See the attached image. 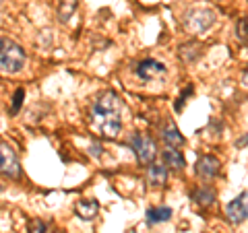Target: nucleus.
<instances>
[{
	"label": "nucleus",
	"instance_id": "obj_21",
	"mask_svg": "<svg viewBox=\"0 0 248 233\" xmlns=\"http://www.w3.org/2000/svg\"><path fill=\"white\" fill-rule=\"evenodd\" d=\"M89 153L93 155V157H99V155H102V146H99L97 143H93V145L89 146Z\"/></svg>",
	"mask_w": 248,
	"mask_h": 233
},
{
	"label": "nucleus",
	"instance_id": "obj_5",
	"mask_svg": "<svg viewBox=\"0 0 248 233\" xmlns=\"http://www.w3.org/2000/svg\"><path fill=\"white\" fill-rule=\"evenodd\" d=\"M0 175L6 177H19L21 175V165L17 153L11 149V145L0 141Z\"/></svg>",
	"mask_w": 248,
	"mask_h": 233
},
{
	"label": "nucleus",
	"instance_id": "obj_2",
	"mask_svg": "<svg viewBox=\"0 0 248 233\" xmlns=\"http://www.w3.org/2000/svg\"><path fill=\"white\" fill-rule=\"evenodd\" d=\"M27 54L17 42L9 37H0V73L4 74H19L25 68Z\"/></svg>",
	"mask_w": 248,
	"mask_h": 233
},
{
	"label": "nucleus",
	"instance_id": "obj_9",
	"mask_svg": "<svg viewBox=\"0 0 248 233\" xmlns=\"http://www.w3.org/2000/svg\"><path fill=\"white\" fill-rule=\"evenodd\" d=\"M147 182H149L151 188H161L168 182V167L164 163H149V169H147Z\"/></svg>",
	"mask_w": 248,
	"mask_h": 233
},
{
	"label": "nucleus",
	"instance_id": "obj_12",
	"mask_svg": "<svg viewBox=\"0 0 248 233\" xmlns=\"http://www.w3.org/2000/svg\"><path fill=\"white\" fill-rule=\"evenodd\" d=\"M172 219V208L170 206H157V208H149L147 211V221L151 225H159V223H166Z\"/></svg>",
	"mask_w": 248,
	"mask_h": 233
},
{
	"label": "nucleus",
	"instance_id": "obj_4",
	"mask_svg": "<svg viewBox=\"0 0 248 233\" xmlns=\"http://www.w3.org/2000/svg\"><path fill=\"white\" fill-rule=\"evenodd\" d=\"M130 146H133V151L137 155V159L145 163V165H149V163L155 159V155H157V145L151 136L147 134H135L130 138Z\"/></svg>",
	"mask_w": 248,
	"mask_h": 233
},
{
	"label": "nucleus",
	"instance_id": "obj_15",
	"mask_svg": "<svg viewBox=\"0 0 248 233\" xmlns=\"http://www.w3.org/2000/svg\"><path fill=\"white\" fill-rule=\"evenodd\" d=\"M201 56V44L192 42V44H184L180 45V58L184 62H195Z\"/></svg>",
	"mask_w": 248,
	"mask_h": 233
},
{
	"label": "nucleus",
	"instance_id": "obj_22",
	"mask_svg": "<svg viewBox=\"0 0 248 233\" xmlns=\"http://www.w3.org/2000/svg\"><path fill=\"white\" fill-rule=\"evenodd\" d=\"M236 145H238V149H240V146H244V145H246V134H244L242 138H240V141H238Z\"/></svg>",
	"mask_w": 248,
	"mask_h": 233
},
{
	"label": "nucleus",
	"instance_id": "obj_1",
	"mask_svg": "<svg viewBox=\"0 0 248 233\" xmlns=\"http://www.w3.org/2000/svg\"><path fill=\"white\" fill-rule=\"evenodd\" d=\"M126 112L116 93H102L91 107V124L104 138H116L122 132V116Z\"/></svg>",
	"mask_w": 248,
	"mask_h": 233
},
{
	"label": "nucleus",
	"instance_id": "obj_8",
	"mask_svg": "<svg viewBox=\"0 0 248 233\" xmlns=\"http://www.w3.org/2000/svg\"><path fill=\"white\" fill-rule=\"evenodd\" d=\"M219 169H221V163L217 157H213V155H205V157H201L197 161V175L205 182L213 180V177L219 174Z\"/></svg>",
	"mask_w": 248,
	"mask_h": 233
},
{
	"label": "nucleus",
	"instance_id": "obj_13",
	"mask_svg": "<svg viewBox=\"0 0 248 233\" xmlns=\"http://www.w3.org/2000/svg\"><path fill=\"white\" fill-rule=\"evenodd\" d=\"M164 141L168 143V146H180L184 143V136L180 134V130H178L176 124L170 122L164 128Z\"/></svg>",
	"mask_w": 248,
	"mask_h": 233
},
{
	"label": "nucleus",
	"instance_id": "obj_18",
	"mask_svg": "<svg viewBox=\"0 0 248 233\" xmlns=\"http://www.w3.org/2000/svg\"><path fill=\"white\" fill-rule=\"evenodd\" d=\"M192 91H195V89H192V85H190V87H186L184 91H182V95L180 97H178V102H176V112H180L182 110V107H184V103H186V99H188V95H192Z\"/></svg>",
	"mask_w": 248,
	"mask_h": 233
},
{
	"label": "nucleus",
	"instance_id": "obj_23",
	"mask_svg": "<svg viewBox=\"0 0 248 233\" xmlns=\"http://www.w3.org/2000/svg\"><path fill=\"white\" fill-rule=\"evenodd\" d=\"M50 233H64V231H62V229H52Z\"/></svg>",
	"mask_w": 248,
	"mask_h": 233
},
{
	"label": "nucleus",
	"instance_id": "obj_6",
	"mask_svg": "<svg viewBox=\"0 0 248 233\" xmlns=\"http://www.w3.org/2000/svg\"><path fill=\"white\" fill-rule=\"evenodd\" d=\"M135 73H137V76L141 81H153V79H157V76L166 74V66L161 64V62L153 60V58H147L143 62H139Z\"/></svg>",
	"mask_w": 248,
	"mask_h": 233
},
{
	"label": "nucleus",
	"instance_id": "obj_11",
	"mask_svg": "<svg viewBox=\"0 0 248 233\" xmlns=\"http://www.w3.org/2000/svg\"><path fill=\"white\" fill-rule=\"evenodd\" d=\"M164 165L170 167V169H176V172H180V169H184L186 161L182 157V153L176 149V146H168V149L164 151Z\"/></svg>",
	"mask_w": 248,
	"mask_h": 233
},
{
	"label": "nucleus",
	"instance_id": "obj_17",
	"mask_svg": "<svg viewBox=\"0 0 248 233\" xmlns=\"http://www.w3.org/2000/svg\"><path fill=\"white\" fill-rule=\"evenodd\" d=\"M23 97H25V89H17V91H15V97H13V110H11V114H17V112L21 110Z\"/></svg>",
	"mask_w": 248,
	"mask_h": 233
},
{
	"label": "nucleus",
	"instance_id": "obj_7",
	"mask_svg": "<svg viewBox=\"0 0 248 233\" xmlns=\"http://www.w3.org/2000/svg\"><path fill=\"white\" fill-rule=\"evenodd\" d=\"M246 215H248V204H246V192H242L238 198H234L232 203L226 206V217L234 223L240 225L246 221Z\"/></svg>",
	"mask_w": 248,
	"mask_h": 233
},
{
	"label": "nucleus",
	"instance_id": "obj_3",
	"mask_svg": "<svg viewBox=\"0 0 248 233\" xmlns=\"http://www.w3.org/2000/svg\"><path fill=\"white\" fill-rule=\"evenodd\" d=\"M215 23V13L211 9H205V6H197V9H190L184 17V27L190 33H205L213 27Z\"/></svg>",
	"mask_w": 248,
	"mask_h": 233
},
{
	"label": "nucleus",
	"instance_id": "obj_20",
	"mask_svg": "<svg viewBox=\"0 0 248 233\" xmlns=\"http://www.w3.org/2000/svg\"><path fill=\"white\" fill-rule=\"evenodd\" d=\"M236 37H238V40L242 42V44H246V19H244V17L240 19L238 25H236Z\"/></svg>",
	"mask_w": 248,
	"mask_h": 233
},
{
	"label": "nucleus",
	"instance_id": "obj_10",
	"mask_svg": "<svg viewBox=\"0 0 248 233\" xmlns=\"http://www.w3.org/2000/svg\"><path fill=\"white\" fill-rule=\"evenodd\" d=\"M97 211H99L97 200H77L75 203V213L83 221H93L97 217Z\"/></svg>",
	"mask_w": 248,
	"mask_h": 233
},
{
	"label": "nucleus",
	"instance_id": "obj_16",
	"mask_svg": "<svg viewBox=\"0 0 248 233\" xmlns=\"http://www.w3.org/2000/svg\"><path fill=\"white\" fill-rule=\"evenodd\" d=\"M77 11V0H62L60 2V9H58V15L62 21H68V17Z\"/></svg>",
	"mask_w": 248,
	"mask_h": 233
},
{
	"label": "nucleus",
	"instance_id": "obj_14",
	"mask_svg": "<svg viewBox=\"0 0 248 233\" xmlns=\"http://www.w3.org/2000/svg\"><path fill=\"white\" fill-rule=\"evenodd\" d=\"M195 200L201 206H211L215 203V190L211 186H201L199 190H195Z\"/></svg>",
	"mask_w": 248,
	"mask_h": 233
},
{
	"label": "nucleus",
	"instance_id": "obj_19",
	"mask_svg": "<svg viewBox=\"0 0 248 233\" xmlns=\"http://www.w3.org/2000/svg\"><path fill=\"white\" fill-rule=\"evenodd\" d=\"M46 229H48V227H46V223L42 219H33L29 223V233H48Z\"/></svg>",
	"mask_w": 248,
	"mask_h": 233
}]
</instances>
